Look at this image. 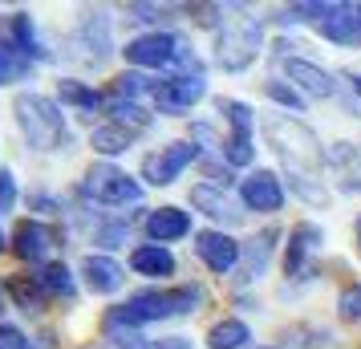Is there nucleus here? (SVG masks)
<instances>
[{"mask_svg":"<svg viewBox=\"0 0 361 349\" xmlns=\"http://www.w3.org/2000/svg\"><path fill=\"white\" fill-rule=\"evenodd\" d=\"M264 138L280 154V163L288 166L293 179H317L321 171V142L317 134L293 114H268L264 118Z\"/></svg>","mask_w":361,"mask_h":349,"instance_id":"nucleus-1","label":"nucleus"},{"mask_svg":"<svg viewBox=\"0 0 361 349\" xmlns=\"http://www.w3.org/2000/svg\"><path fill=\"white\" fill-rule=\"evenodd\" d=\"M199 300H203V293H199L195 284L166 288V293H159V288H142V293H134L122 309H114V313L106 317V329L118 333L122 325H126V329H134V325H147V321H166V317L195 313Z\"/></svg>","mask_w":361,"mask_h":349,"instance_id":"nucleus-2","label":"nucleus"},{"mask_svg":"<svg viewBox=\"0 0 361 349\" xmlns=\"http://www.w3.org/2000/svg\"><path fill=\"white\" fill-rule=\"evenodd\" d=\"M13 110H17V126L25 134V142L33 150H61L69 147V130H66V114H61V106L45 94H17L13 102Z\"/></svg>","mask_w":361,"mask_h":349,"instance_id":"nucleus-3","label":"nucleus"},{"mask_svg":"<svg viewBox=\"0 0 361 349\" xmlns=\"http://www.w3.org/2000/svg\"><path fill=\"white\" fill-rule=\"evenodd\" d=\"M260 20L256 17H231L224 20V29L215 37V61L228 69V73H240L256 61L260 53Z\"/></svg>","mask_w":361,"mask_h":349,"instance_id":"nucleus-4","label":"nucleus"},{"mask_svg":"<svg viewBox=\"0 0 361 349\" xmlns=\"http://www.w3.org/2000/svg\"><path fill=\"white\" fill-rule=\"evenodd\" d=\"M187 41H179L175 33H147V37H134L126 41V61L138 69H166V66H179Z\"/></svg>","mask_w":361,"mask_h":349,"instance_id":"nucleus-5","label":"nucleus"},{"mask_svg":"<svg viewBox=\"0 0 361 349\" xmlns=\"http://www.w3.org/2000/svg\"><path fill=\"white\" fill-rule=\"evenodd\" d=\"M85 191H90L98 203H110V207H122V203H138L142 200V187L134 183L126 171H118V166H110V163L90 166V175H85Z\"/></svg>","mask_w":361,"mask_h":349,"instance_id":"nucleus-6","label":"nucleus"},{"mask_svg":"<svg viewBox=\"0 0 361 349\" xmlns=\"http://www.w3.org/2000/svg\"><path fill=\"white\" fill-rule=\"evenodd\" d=\"M219 114H228V122H231V138L224 142V159L231 166H247L256 159V150H252V106L219 98Z\"/></svg>","mask_w":361,"mask_h":349,"instance_id":"nucleus-7","label":"nucleus"},{"mask_svg":"<svg viewBox=\"0 0 361 349\" xmlns=\"http://www.w3.org/2000/svg\"><path fill=\"white\" fill-rule=\"evenodd\" d=\"M195 159H199L195 142H171V147H163L159 154H147V159H142V175H147V183L166 187V183H175Z\"/></svg>","mask_w":361,"mask_h":349,"instance_id":"nucleus-8","label":"nucleus"},{"mask_svg":"<svg viewBox=\"0 0 361 349\" xmlns=\"http://www.w3.org/2000/svg\"><path fill=\"white\" fill-rule=\"evenodd\" d=\"M207 94V82L203 78H166V82L154 85V106L163 110V114H187L199 98Z\"/></svg>","mask_w":361,"mask_h":349,"instance_id":"nucleus-9","label":"nucleus"},{"mask_svg":"<svg viewBox=\"0 0 361 349\" xmlns=\"http://www.w3.org/2000/svg\"><path fill=\"white\" fill-rule=\"evenodd\" d=\"M195 252H199V260L212 268V272H231V268L240 264L244 244H235L228 232H199L195 235Z\"/></svg>","mask_w":361,"mask_h":349,"instance_id":"nucleus-10","label":"nucleus"},{"mask_svg":"<svg viewBox=\"0 0 361 349\" xmlns=\"http://www.w3.org/2000/svg\"><path fill=\"white\" fill-rule=\"evenodd\" d=\"M321 244H325V232L317 228V224H296L293 232H288V252H284V272L288 276H300L305 268H309V260L321 252Z\"/></svg>","mask_w":361,"mask_h":349,"instance_id":"nucleus-11","label":"nucleus"},{"mask_svg":"<svg viewBox=\"0 0 361 349\" xmlns=\"http://www.w3.org/2000/svg\"><path fill=\"white\" fill-rule=\"evenodd\" d=\"M284 73H288V82H296L309 98H333V90H337L333 73L321 69L317 61H305V57H284Z\"/></svg>","mask_w":361,"mask_h":349,"instance_id":"nucleus-12","label":"nucleus"},{"mask_svg":"<svg viewBox=\"0 0 361 349\" xmlns=\"http://www.w3.org/2000/svg\"><path fill=\"white\" fill-rule=\"evenodd\" d=\"M73 41L85 49V61H106L110 57V13H102V8L85 13Z\"/></svg>","mask_w":361,"mask_h":349,"instance_id":"nucleus-13","label":"nucleus"},{"mask_svg":"<svg viewBox=\"0 0 361 349\" xmlns=\"http://www.w3.org/2000/svg\"><path fill=\"white\" fill-rule=\"evenodd\" d=\"M244 203L252 212H280L284 207V187L272 171H252L244 179Z\"/></svg>","mask_w":361,"mask_h":349,"instance_id":"nucleus-14","label":"nucleus"},{"mask_svg":"<svg viewBox=\"0 0 361 349\" xmlns=\"http://www.w3.org/2000/svg\"><path fill=\"white\" fill-rule=\"evenodd\" d=\"M276 240H280V232L276 228H268V232H260L252 244H244V252H240V276H235V281L240 284L260 281V272H264V264H268L272 248H276Z\"/></svg>","mask_w":361,"mask_h":349,"instance_id":"nucleus-15","label":"nucleus"},{"mask_svg":"<svg viewBox=\"0 0 361 349\" xmlns=\"http://www.w3.org/2000/svg\"><path fill=\"white\" fill-rule=\"evenodd\" d=\"M191 232V216L179 212V207H159L147 216V235L150 244H166V240H183Z\"/></svg>","mask_w":361,"mask_h":349,"instance_id":"nucleus-16","label":"nucleus"},{"mask_svg":"<svg viewBox=\"0 0 361 349\" xmlns=\"http://www.w3.org/2000/svg\"><path fill=\"white\" fill-rule=\"evenodd\" d=\"M53 248V235L45 224H37V219H29V224H20L17 235H13V252H17L20 260H29V264H37V260H45Z\"/></svg>","mask_w":361,"mask_h":349,"instance_id":"nucleus-17","label":"nucleus"},{"mask_svg":"<svg viewBox=\"0 0 361 349\" xmlns=\"http://www.w3.org/2000/svg\"><path fill=\"white\" fill-rule=\"evenodd\" d=\"M321 33L337 45H357L361 41V17H357V4H337L325 20H321Z\"/></svg>","mask_w":361,"mask_h":349,"instance_id":"nucleus-18","label":"nucleus"},{"mask_svg":"<svg viewBox=\"0 0 361 349\" xmlns=\"http://www.w3.org/2000/svg\"><path fill=\"white\" fill-rule=\"evenodd\" d=\"M191 203L203 216H212L215 224H240L244 219V212L228 200V191H215V187H191Z\"/></svg>","mask_w":361,"mask_h":349,"instance_id":"nucleus-19","label":"nucleus"},{"mask_svg":"<svg viewBox=\"0 0 361 349\" xmlns=\"http://www.w3.org/2000/svg\"><path fill=\"white\" fill-rule=\"evenodd\" d=\"M82 276H85V284H90V293H118L126 272H122L118 260H110V256H85Z\"/></svg>","mask_w":361,"mask_h":349,"instance_id":"nucleus-20","label":"nucleus"},{"mask_svg":"<svg viewBox=\"0 0 361 349\" xmlns=\"http://www.w3.org/2000/svg\"><path fill=\"white\" fill-rule=\"evenodd\" d=\"M4 33H8V41H13V49L20 57H33V61H45L49 57V53L41 49V41H37V29H33V20H29V13H8Z\"/></svg>","mask_w":361,"mask_h":349,"instance_id":"nucleus-21","label":"nucleus"},{"mask_svg":"<svg viewBox=\"0 0 361 349\" xmlns=\"http://www.w3.org/2000/svg\"><path fill=\"white\" fill-rule=\"evenodd\" d=\"M130 268L142 272V276H171L175 272V256L163 244H142V248L130 252Z\"/></svg>","mask_w":361,"mask_h":349,"instance_id":"nucleus-22","label":"nucleus"},{"mask_svg":"<svg viewBox=\"0 0 361 349\" xmlns=\"http://www.w3.org/2000/svg\"><path fill=\"white\" fill-rule=\"evenodd\" d=\"M90 142H94V150H98V154L114 159V154H122V150H130L134 130H126V126H98V130L90 134Z\"/></svg>","mask_w":361,"mask_h":349,"instance_id":"nucleus-23","label":"nucleus"},{"mask_svg":"<svg viewBox=\"0 0 361 349\" xmlns=\"http://www.w3.org/2000/svg\"><path fill=\"white\" fill-rule=\"evenodd\" d=\"M252 341V333H247L244 321H219L212 333H207V345L212 349H240Z\"/></svg>","mask_w":361,"mask_h":349,"instance_id":"nucleus-24","label":"nucleus"},{"mask_svg":"<svg viewBox=\"0 0 361 349\" xmlns=\"http://www.w3.org/2000/svg\"><path fill=\"white\" fill-rule=\"evenodd\" d=\"M57 98L66 102V106L90 110V114L102 106V94H98V90H90V85H82V82H61V85H57Z\"/></svg>","mask_w":361,"mask_h":349,"instance_id":"nucleus-25","label":"nucleus"},{"mask_svg":"<svg viewBox=\"0 0 361 349\" xmlns=\"http://www.w3.org/2000/svg\"><path fill=\"white\" fill-rule=\"evenodd\" d=\"M37 284L41 293H57V297H73V276H69L66 264H45L37 272Z\"/></svg>","mask_w":361,"mask_h":349,"instance_id":"nucleus-26","label":"nucleus"},{"mask_svg":"<svg viewBox=\"0 0 361 349\" xmlns=\"http://www.w3.org/2000/svg\"><path fill=\"white\" fill-rule=\"evenodd\" d=\"M29 73V57H20L13 45H0V85H13Z\"/></svg>","mask_w":361,"mask_h":349,"instance_id":"nucleus-27","label":"nucleus"},{"mask_svg":"<svg viewBox=\"0 0 361 349\" xmlns=\"http://www.w3.org/2000/svg\"><path fill=\"white\" fill-rule=\"evenodd\" d=\"M110 114H114V118H118V126H126V130H142V126L150 122V114L142 110V106H138V102H122V98L110 106Z\"/></svg>","mask_w":361,"mask_h":349,"instance_id":"nucleus-28","label":"nucleus"},{"mask_svg":"<svg viewBox=\"0 0 361 349\" xmlns=\"http://www.w3.org/2000/svg\"><path fill=\"white\" fill-rule=\"evenodd\" d=\"M264 90H268V98H272V102H280V106H284V110H293V114H300V110H305V98H300V94H296L293 85L268 82V85H264Z\"/></svg>","mask_w":361,"mask_h":349,"instance_id":"nucleus-29","label":"nucleus"},{"mask_svg":"<svg viewBox=\"0 0 361 349\" xmlns=\"http://www.w3.org/2000/svg\"><path fill=\"white\" fill-rule=\"evenodd\" d=\"M288 187H293V191H296V195H300L305 203H317V207L329 200V191L317 183V179H293V175H288Z\"/></svg>","mask_w":361,"mask_h":349,"instance_id":"nucleus-30","label":"nucleus"},{"mask_svg":"<svg viewBox=\"0 0 361 349\" xmlns=\"http://www.w3.org/2000/svg\"><path fill=\"white\" fill-rule=\"evenodd\" d=\"M122 349H191L187 337H163V341H147V337H126Z\"/></svg>","mask_w":361,"mask_h":349,"instance_id":"nucleus-31","label":"nucleus"},{"mask_svg":"<svg viewBox=\"0 0 361 349\" xmlns=\"http://www.w3.org/2000/svg\"><path fill=\"white\" fill-rule=\"evenodd\" d=\"M337 313H341L345 321H361V284L345 288L341 297H337Z\"/></svg>","mask_w":361,"mask_h":349,"instance_id":"nucleus-32","label":"nucleus"},{"mask_svg":"<svg viewBox=\"0 0 361 349\" xmlns=\"http://www.w3.org/2000/svg\"><path fill=\"white\" fill-rule=\"evenodd\" d=\"M17 203V183H13V171L0 166V212H8Z\"/></svg>","mask_w":361,"mask_h":349,"instance_id":"nucleus-33","label":"nucleus"},{"mask_svg":"<svg viewBox=\"0 0 361 349\" xmlns=\"http://www.w3.org/2000/svg\"><path fill=\"white\" fill-rule=\"evenodd\" d=\"M126 240H130V228H126V224H114V228L102 232V244H106V248H118V244H126Z\"/></svg>","mask_w":361,"mask_h":349,"instance_id":"nucleus-34","label":"nucleus"},{"mask_svg":"<svg viewBox=\"0 0 361 349\" xmlns=\"http://www.w3.org/2000/svg\"><path fill=\"white\" fill-rule=\"evenodd\" d=\"M134 20H159V17H166V8H159V4H130L126 8Z\"/></svg>","mask_w":361,"mask_h":349,"instance_id":"nucleus-35","label":"nucleus"},{"mask_svg":"<svg viewBox=\"0 0 361 349\" xmlns=\"http://www.w3.org/2000/svg\"><path fill=\"white\" fill-rule=\"evenodd\" d=\"M191 142H207V147H219V150H224V142L215 138V130L207 126V122H199V126H191Z\"/></svg>","mask_w":361,"mask_h":349,"instance_id":"nucleus-36","label":"nucleus"},{"mask_svg":"<svg viewBox=\"0 0 361 349\" xmlns=\"http://www.w3.org/2000/svg\"><path fill=\"white\" fill-rule=\"evenodd\" d=\"M353 90H357V94H361V73H357V78H353Z\"/></svg>","mask_w":361,"mask_h":349,"instance_id":"nucleus-37","label":"nucleus"},{"mask_svg":"<svg viewBox=\"0 0 361 349\" xmlns=\"http://www.w3.org/2000/svg\"><path fill=\"white\" fill-rule=\"evenodd\" d=\"M0 313H4V293H0Z\"/></svg>","mask_w":361,"mask_h":349,"instance_id":"nucleus-38","label":"nucleus"},{"mask_svg":"<svg viewBox=\"0 0 361 349\" xmlns=\"http://www.w3.org/2000/svg\"><path fill=\"white\" fill-rule=\"evenodd\" d=\"M357 240H361V219H357Z\"/></svg>","mask_w":361,"mask_h":349,"instance_id":"nucleus-39","label":"nucleus"},{"mask_svg":"<svg viewBox=\"0 0 361 349\" xmlns=\"http://www.w3.org/2000/svg\"><path fill=\"white\" fill-rule=\"evenodd\" d=\"M0 349H8V345H4V341H0Z\"/></svg>","mask_w":361,"mask_h":349,"instance_id":"nucleus-40","label":"nucleus"},{"mask_svg":"<svg viewBox=\"0 0 361 349\" xmlns=\"http://www.w3.org/2000/svg\"><path fill=\"white\" fill-rule=\"evenodd\" d=\"M357 17H361V4H357Z\"/></svg>","mask_w":361,"mask_h":349,"instance_id":"nucleus-41","label":"nucleus"},{"mask_svg":"<svg viewBox=\"0 0 361 349\" xmlns=\"http://www.w3.org/2000/svg\"><path fill=\"white\" fill-rule=\"evenodd\" d=\"M0 244H4V235H0Z\"/></svg>","mask_w":361,"mask_h":349,"instance_id":"nucleus-42","label":"nucleus"}]
</instances>
